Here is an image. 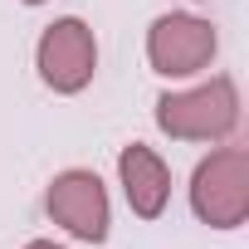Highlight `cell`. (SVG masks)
I'll return each mask as SVG.
<instances>
[{
	"label": "cell",
	"instance_id": "8",
	"mask_svg": "<svg viewBox=\"0 0 249 249\" xmlns=\"http://www.w3.org/2000/svg\"><path fill=\"white\" fill-rule=\"evenodd\" d=\"M25 5H44V0H25Z\"/></svg>",
	"mask_w": 249,
	"mask_h": 249
},
{
	"label": "cell",
	"instance_id": "2",
	"mask_svg": "<svg viewBox=\"0 0 249 249\" xmlns=\"http://www.w3.org/2000/svg\"><path fill=\"white\" fill-rule=\"evenodd\" d=\"M191 210L210 230H239L249 220V152L215 147L191 176Z\"/></svg>",
	"mask_w": 249,
	"mask_h": 249
},
{
	"label": "cell",
	"instance_id": "5",
	"mask_svg": "<svg viewBox=\"0 0 249 249\" xmlns=\"http://www.w3.org/2000/svg\"><path fill=\"white\" fill-rule=\"evenodd\" d=\"M44 210L54 225H64L73 239L83 244H103L107 239V225H112V205H107V191L98 181V171H59L49 181V196H44Z\"/></svg>",
	"mask_w": 249,
	"mask_h": 249
},
{
	"label": "cell",
	"instance_id": "4",
	"mask_svg": "<svg viewBox=\"0 0 249 249\" xmlns=\"http://www.w3.org/2000/svg\"><path fill=\"white\" fill-rule=\"evenodd\" d=\"M215 49H220V35L200 15L171 10V15H157L147 30V64L161 78H191V73L210 69Z\"/></svg>",
	"mask_w": 249,
	"mask_h": 249
},
{
	"label": "cell",
	"instance_id": "1",
	"mask_svg": "<svg viewBox=\"0 0 249 249\" xmlns=\"http://www.w3.org/2000/svg\"><path fill=\"white\" fill-rule=\"evenodd\" d=\"M157 127L176 142H225L239 127V88L230 73H215L210 83L161 93L157 98Z\"/></svg>",
	"mask_w": 249,
	"mask_h": 249
},
{
	"label": "cell",
	"instance_id": "6",
	"mask_svg": "<svg viewBox=\"0 0 249 249\" xmlns=\"http://www.w3.org/2000/svg\"><path fill=\"white\" fill-rule=\"evenodd\" d=\"M117 181H122L132 215H142V220H157L171 200V171L147 142H127L117 152Z\"/></svg>",
	"mask_w": 249,
	"mask_h": 249
},
{
	"label": "cell",
	"instance_id": "3",
	"mask_svg": "<svg viewBox=\"0 0 249 249\" xmlns=\"http://www.w3.org/2000/svg\"><path fill=\"white\" fill-rule=\"evenodd\" d=\"M35 69H39L44 88H54L64 98L83 93L93 83V73H98V39H93V30L78 15L54 20L39 35V44H35Z\"/></svg>",
	"mask_w": 249,
	"mask_h": 249
},
{
	"label": "cell",
	"instance_id": "7",
	"mask_svg": "<svg viewBox=\"0 0 249 249\" xmlns=\"http://www.w3.org/2000/svg\"><path fill=\"white\" fill-rule=\"evenodd\" d=\"M25 249H64V244H54V239H30Z\"/></svg>",
	"mask_w": 249,
	"mask_h": 249
}]
</instances>
